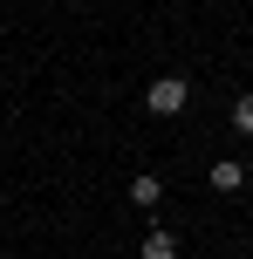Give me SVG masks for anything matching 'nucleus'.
Returning <instances> with one entry per match:
<instances>
[{"instance_id":"obj_1","label":"nucleus","mask_w":253,"mask_h":259,"mask_svg":"<svg viewBox=\"0 0 253 259\" xmlns=\"http://www.w3.org/2000/svg\"><path fill=\"white\" fill-rule=\"evenodd\" d=\"M185 103H192L185 75H158V82H151V89H144V109H151V116H178V109H185Z\"/></svg>"},{"instance_id":"obj_4","label":"nucleus","mask_w":253,"mask_h":259,"mask_svg":"<svg viewBox=\"0 0 253 259\" xmlns=\"http://www.w3.org/2000/svg\"><path fill=\"white\" fill-rule=\"evenodd\" d=\"M130 198H137V205H158L164 184H158V178H130Z\"/></svg>"},{"instance_id":"obj_3","label":"nucleus","mask_w":253,"mask_h":259,"mask_svg":"<svg viewBox=\"0 0 253 259\" xmlns=\"http://www.w3.org/2000/svg\"><path fill=\"white\" fill-rule=\"evenodd\" d=\"M212 191H240V164H233V157L212 164Z\"/></svg>"},{"instance_id":"obj_5","label":"nucleus","mask_w":253,"mask_h":259,"mask_svg":"<svg viewBox=\"0 0 253 259\" xmlns=\"http://www.w3.org/2000/svg\"><path fill=\"white\" fill-rule=\"evenodd\" d=\"M233 130H240V137H253V96H240V103H233Z\"/></svg>"},{"instance_id":"obj_2","label":"nucleus","mask_w":253,"mask_h":259,"mask_svg":"<svg viewBox=\"0 0 253 259\" xmlns=\"http://www.w3.org/2000/svg\"><path fill=\"white\" fill-rule=\"evenodd\" d=\"M144 259H178V239L171 232H151L144 239Z\"/></svg>"}]
</instances>
